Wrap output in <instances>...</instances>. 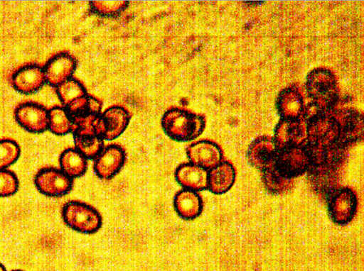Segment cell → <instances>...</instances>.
Masks as SVG:
<instances>
[{"label":"cell","mask_w":364,"mask_h":271,"mask_svg":"<svg viewBox=\"0 0 364 271\" xmlns=\"http://www.w3.org/2000/svg\"><path fill=\"white\" fill-rule=\"evenodd\" d=\"M205 125L203 116L179 108L168 109L161 118V126L166 134L180 142L193 140L198 137Z\"/></svg>","instance_id":"obj_1"},{"label":"cell","mask_w":364,"mask_h":271,"mask_svg":"<svg viewBox=\"0 0 364 271\" xmlns=\"http://www.w3.org/2000/svg\"><path fill=\"white\" fill-rule=\"evenodd\" d=\"M62 216L69 227L82 233L97 232L102 223L100 214L94 207L77 201L66 203Z\"/></svg>","instance_id":"obj_2"},{"label":"cell","mask_w":364,"mask_h":271,"mask_svg":"<svg viewBox=\"0 0 364 271\" xmlns=\"http://www.w3.org/2000/svg\"><path fill=\"white\" fill-rule=\"evenodd\" d=\"M327 206L331 220L338 225H346L356 213V194L348 187L333 189L327 193Z\"/></svg>","instance_id":"obj_3"},{"label":"cell","mask_w":364,"mask_h":271,"mask_svg":"<svg viewBox=\"0 0 364 271\" xmlns=\"http://www.w3.org/2000/svg\"><path fill=\"white\" fill-rule=\"evenodd\" d=\"M130 118L131 115L126 109L112 106L100 114L93 123L94 128L102 140H112L124 131Z\"/></svg>","instance_id":"obj_4"},{"label":"cell","mask_w":364,"mask_h":271,"mask_svg":"<svg viewBox=\"0 0 364 271\" xmlns=\"http://www.w3.org/2000/svg\"><path fill=\"white\" fill-rule=\"evenodd\" d=\"M273 166L282 176L291 179L309 170L310 160L303 146L288 148L277 150Z\"/></svg>","instance_id":"obj_5"},{"label":"cell","mask_w":364,"mask_h":271,"mask_svg":"<svg viewBox=\"0 0 364 271\" xmlns=\"http://www.w3.org/2000/svg\"><path fill=\"white\" fill-rule=\"evenodd\" d=\"M34 183L40 192L49 197L63 196L70 192L73 186L71 177L53 167L41 170L35 177Z\"/></svg>","instance_id":"obj_6"},{"label":"cell","mask_w":364,"mask_h":271,"mask_svg":"<svg viewBox=\"0 0 364 271\" xmlns=\"http://www.w3.org/2000/svg\"><path fill=\"white\" fill-rule=\"evenodd\" d=\"M125 160V151L120 145H109L95 158L94 171L100 178L109 179L120 171Z\"/></svg>","instance_id":"obj_7"},{"label":"cell","mask_w":364,"mask_h":271,"mask_svg":"<svg viewBox=\"0 0 364 271\" xmlns=\"http://www.w3.org/2000/svg\"><path fill=\"white\" fill-rule=\"evenodd\" d=\"M186 155L190 162L206 170H211L221 162L223 153L220 147L210 140H199L189 145Z\"/></svg>","instance_id":"obj_8"},{"label":"cell","mask_w":364,"mask_h":271,"mask_svg":"<svg viewBox=\"0 0 364 271\" xmlns=\"http://www.w3.org/2000/svg\"><path fill=\"white\" fill-rule=\"evenodd\" d=\"M17 122L26 131L41 133L48 128V111L36 103L20 105L15 113Z\"/></svg>","instance_id":"obj_9"},{"label":"cell","mask_w":364,"mask_h":271,"mask_svg":"<svg viewBox=\"0 0 364 271\" xmlns=\"http://www.w3.org/2000/svg\"><path fill=\"white\" fill-rule=\"evenodd\" d=\"M77 67L76 60L67 52L53 56L45 66L46 80L52 86H58L70 79Z\"/></svg>","instance_id":"obj_10"},{"label":"cell","mask_w":364,"mask_h":271,"mask_svg":"<svg viewBox=\"0 0 364 271\" xmlns=\"http://www.w3.org/2000/svg\"><path fill=\"white\" fill-rule=\"evenodd\" d=\"M46 82L44 70L38 65H29L19 69L12 77L14 87L25 94L41 89Z\"/></svg>","instance_id":"obj_11"},{"label":"cell","mask_w":364,"mask_h":271,"mask_svg":"<svg viewBox=\"0 0 364 271\" xmlns=\"http://www.w3.org/2000/svg\"><path fill=\"white\" fill-rule=\"evenodd\" d=\"M175 178L186 189L198 192L208 188V170L191 162L178 165Z\"/></svg>","instance_id":"obj_12"},{"label":"cell","mask_w":364,"mask_h":271,"mask_svg":"<svg viewBox=\"0 0 364 271\" xmlns=\"http://www.w3.org/2000/svg\"><path fill=\"white\" fill-rule=\"evenodd\" d=\"M277 151L272 140L261 138L250 146L248 159L251 165L263 172L274 165Z\"/></svg>","instance_id":"obj_13"},{"label":"cell","mask_w":364,"mask_h":271,"mask_svg":"<svg viewBox=\"0 0 364 271\" xmlns=\"http://www.w3.org/2000/svg\"><path fill=\"white\" fill-rule=\"evenodd\" d=\"M235 170L229 162H221L208 172V188L215 194L227 192L233 185Z\"/></svg>","instance_id":"obj_14"},{"label":"cell","mask_w":364,"mask_h":271,"mask_svg":"<svg viewBox=\"0 0 364 271\" xmlns=\"http://www.w3.org/2000/svg\"><path fill=\"white\" fill-rule=\"evenodd\" d=\"M173 206L181 218L192 220L201 214L203 204L201 197L196 192L185 189L176 194Z\"/></svg>","instance_id":"obj_15"},{"label":"cell","mask_w":364,"mask_h":271,"mask_svg":"<svg viewBox=\"0 0 364 271\" xmlns=\"http://www.w3.org/2000/svg\"><path fill=\"white\" fill-rule=\"evenodd\" d=\"M102 104L97 98L86 94L65 106L72 122L74 120L88 116H99L101 112Z\"/></svg>","instance_id":"obj_16"},{"label":"cell","mask_w":364,"mask_h":271,"mask_svg":"<svg viewBox=\"0 0 364 271\" xmlns=\"http://www.w3.org/2000/svg\"><path fill=\"white\" fill-rule=\"evenodd\" d=\"M62 171L70 177L82 176L87 170V158L76 149L68 148L60 157Z\"/></svg>","instance_id":"obj_17"},{"label":"cell","mask_w":364,"mask_h":271,"mask_svg":"<svg viewBox=\"0 0 364 271\" xmlns=\"http://www.w3.org/2000/svg\"><path fill=\"white\" fill-rule=\"evenodd\" d=\"M48 128L58 136H63L73 131V122L65 109L55 106L49 110Z\"/></svg>","instance_id":"obj_18"},{"label":"cell","mask_w":364,"mask_h":271,"mask_svg":"<svg viewBox=\"0 0 364 271\" xmlns=\"http://www.w3.org/2000/svg\"><path fill=\"white\" fill-rule=\"evenodd\" d=\"M56 92L65 107L75 99L87 94L82 83L75 79H69L57 86Z\"/></svg>","instance_id":"obj_19"},{"label":"cell","mask_w":364,"mask_h":271,"mask_svg":"<svg viewBox=\"0 0 364 271\" xmlns=\"http://www.w3.org/2000/svg\"><path fill=\"white\" fill-rule=\"evenodd\" d=\"M262 182L267 190L273 194H280L288 189L291 184V179H287L274 167L262 172Z\"/></svg>","instance_id":"obj_20"},{"label":"cell","mask_w":364,"mask_h":271,"mask_svg":"<svg viewBox=\"0 0 364 271\" xmlns=\"http://www.w3.org/2000/svg\"><path fill=\"white\" fill-rule=\"evenodd\" d=\"M129 5L127 1H90V10L101 16L113 17L119 15Z\"/></svg>","instance_id":"obj_21"},{"label":"cell","mask_w":364,"mask_h":271,"mask_svg":"<svg viewBox=\"0 0 364 271\" xmlns=\"http://www.w3.org/2000/svg\"><path fill=\"white\" fill-rule=\"evenodd\" d=\"M20 155V148L14 140H0V170L5 169L14 163Z\"/></svg>","instance_id":"obj_22"},{"label":"cell","mask_w":364,"mask_h":271,"mask_svg":"<svg viewBox=\"0 0 364 271\" xmlns=\"http://www.w3.org/2000/svg\"><path fill=\"white\" fill-rule=\"evenodd\" d=\"M18 187V180L16 175L9 170H0V197L14 194Z\"/></svg>","instance_id":"obj_23"},{"label":"cell","mask_w":364,"mask_h":271,"mask_svg":"<svg viewBox=\"0 0 364 271\" xmlns=\"http://www.w3.org/2000/svg\"><path fill=\"white\" fill-rule=\"evenodd\" d=\"M0 271H6L4 266L0 263Z\"/></svg>","instance_id":"obj_24"},{"label":"cell","mask_w":364,"mask_h":271,"mask_svg":"<svg viewBox=\"0 0 364 271\" xmlns=\"http://www.w3.org/2000/svg\"><path fill=\"white\" fill-rule=\"evenodd\" d=\"M13 271H22V270H13Z\"/></svg>","instance_id":"obj_25"}]
</instances>
